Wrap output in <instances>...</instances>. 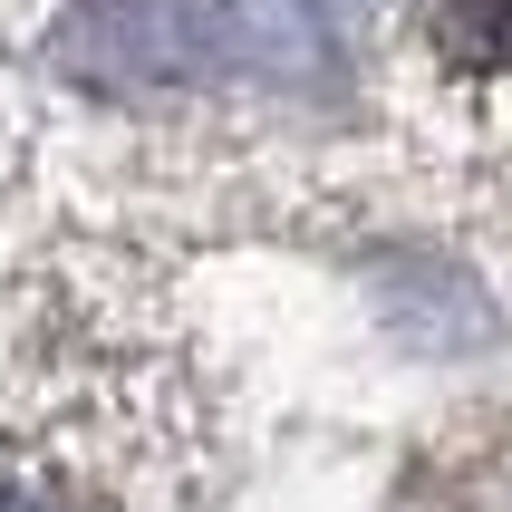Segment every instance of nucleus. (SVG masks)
Wrapping results in <instances>:
<instances>
[{
    "mask_svg": "<svg viewBox=\"0 0 512 512\" xmlns=\"http://www.w3.org/2000/svg\"><path fill=\"white\" fill-rule=\"evenodd\" d=\"M49 58L97 97H184V87H329L319 0H78Z\"/></svg>",
    "mask_w": 512,
    "mask_h": 512,
    "instance_id": "1",
    "label": "nucleus"
},
{
    "mask_svg": "<svg viewBox=\"0 0 512 512\" xmlns=\"http://www.w3.org/2000/svg\"><path fill=\"white\" fill-rule=\"evenodd\" d=\"M435 39H445L455 68L503 78L512 68V0H445V10H435Z\"/></svg>",
    "mask_w": 512,
    "mask_h": 512,
    "instance_id": "2",
    "label": "nucleus"
},
{
    "mask_svg": "<svg viewBox=\"0 0 512 512\" xmlns=\"http://www.w3.org/2000/svg\"><path fill=\"white\" fill-rule=\"evenodd\" d=\"M0 512H68V503H49V493H29V484H0Z\"/></svg>",
    "mask_w": 512,
    "mask_h": 512,
    "instance_id": "3",
    "label": "nucleus"
}]
</instances>
